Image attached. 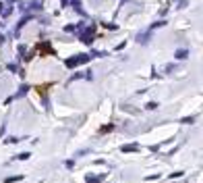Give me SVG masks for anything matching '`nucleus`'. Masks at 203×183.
<instances>
[{
	"label": "nucleus",
	"mask_w": 203,
	"mask_h": 183,
	"mask_svg": "<svg viewBox=\"0 0 203 183\" xmlns=\"http://www.w3.org/2000/svg\"><path fill=\"white\" fill-rule=\"evenodd\" d=\"M87 58H89L87 54H79V56H71V58L66 60V67H77V65H83V62H85Z\"/></svg>",
	"instance_id": "nucleus-1"
},
{
	"label": "nucleus",
	"mask_w": 203,
	"mask_h": 183,
	"mask_svg": "<svg viewBox=\"0 0 203 183\" xmlns=\"http://www.w3.org/2000/svg\"><path fill=\"white\" fill-rule=\"evenodd\" d=\"M102 179H104V175H97V177H91V179L87 177V183H100Z\"/></svg>",
	"instance_id": "nucleus-2"
},
{
	"label": "nucleus",
	"mask_w": 203,
	"mask_h": 183,
	"mask_svg": "<svg viewBox=\"0 0 203 183\" xmlns=\"http://www.w3.org/2000/svg\"><path fill=\"white\" fill-rule=\"evenodd\" d=\"M135 150H139V148L137 146H124L122 148V152H135Z\"/></svg>",
	"instance_id": "nucleus-3"
},
{
	"label": "nucleus",
	"mask_w": 203,
	"mask_h": 183,
	"mask_svg": "<svg viewBox=\"0 0 203 183\" xmlns=\"http://www.w3.org/2000/svg\"><path fill=\"white\" fill-rule=\"evenodd\" d=\"M21 179H23V177H19V175H17V177H8V179H6V181H4V183H13V181H21Z\"/></svg>",
	"instance_id": "nucleus-4"
},
{
	"label": "nucleus",
	"mask_w": 203,
	"mask_h": 183,
	"mask_svg": "<svg viewBox=\"0 0 203 183\" xmlns=\"http://www.w3.org/2000/svg\"><path fill=\"white\" fill-rule=\"evenodd\" d=\"M187 54H189V52H187V50H180V52H176V58H185V56H187Z\"/></svg>",
	"instance_id": "nucleus-5"
}]
</instances>
